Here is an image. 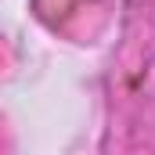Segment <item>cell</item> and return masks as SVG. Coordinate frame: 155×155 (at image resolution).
Segmentation results:
<instances>
[]
</instances>
